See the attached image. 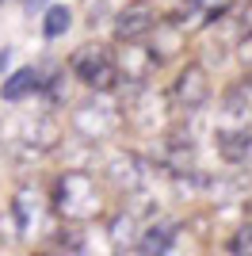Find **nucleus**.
Segmentation results:
<instances>
[{
  "instance_id": "nucleus-4",
  "label": "nucleus",
  "mask_w": 252,
  "mask_h": 256,
  "mask_svg": "<svg viewBox=\"0 0 252 256\" xmlns=\"http://www.w3.org/2000/svg\"><path fill=\"white\" fill-rule=\"evenodd\" d=\"M34 84H38V73H34V69H20V73H12L8 80H4V100H8V104H16V100L31 96Z\"/></svg>"
},
{
  "instance_id": "nucleus-7",
  "label": "nucleus",
  "mask_w": 252,
  "mask_h": 256,
  "mask_svg": "<svg viewBox=\"0 0 252 256\" xmlns=\"http://www.w3.org/2000/svg\"><path fill=\"white\" fill-rule=\"evenodd\" d=\"M233 248H237V252H244V248H252V234H248V230H244V234L237 237V241H233Z\"/></svg>"
},
{
  "instance_id": "nucleus-6",
  "label": "nucleus",
  "mask_w": 252,
  "mask_h": 256,
  "mask_svg": "<svg viewBox=\"0 0 252 256\" xmlns=\"http://www.w3.org/2000/svg\"><path fill=\"white\" fill-rule=\"evenodd\" d=\"M172 245V226H153L146 237H142V248L146 252H164Z\"/></svg>"
},
{
  "instance_id": "nucleus-2",
  "label": "nucleus",
  "mask_w": 252,
  "mask_h": 256,
  "mask_svg": "<svg viewBox=\"0 0 252 256\" xmlns=\"http://www.w3.org/2000/svg\"><path fill=\"white\" fill-rule=\"evenodd\" d=\"M149 27H153V12H149V8H126L122 16L115 20V34L126 38V42L138 38V34H146Z\"/></svg>"
},
{
  "instance_id": "nucleus-5",
  "label": "nucleus",
  "mask_w": 252,
  "mask_h": 256,
  "mask_svg": "<svg viewBox=\"0 0 252 256\" xmlns=\"http://www.w3.org/2000/svg\"><path fill=\"white\" fill-rule=\"evenodd\" d=\"M69 23H73L69 8H65V4H54V8H46V20H42V34H46V38H62V34L69 31Z\"/></svg>"
},
{
  "instance_id": "nucleus-1",
  "label": "nucleus",
  "mask_w": 252,
  "mask_h": 256,
  "mask_svg": "<svg viewBox=\"0 0 252 256\" xmlns=\"http://www.w3.org/2000/svg\"><path fill=\"white\" fill-rule=\"evenodd\" d=\"M73 73L80 76L84 84L100 88V92L115 84V62L107 58V50H96V46H88V50H80V54H76Z\"/></svg>"
},
{
  "instance_id": "nucleus-3",
  "label": "nucleus",
  "mask_w": 252,
  "mask_h": 256,
  "mask_svg": "<svg viewBox=\"0 0 252 256\" xmlns=\"http://www.w3.org/2000/svg\"><path fill=\"white\" fill-rule=\"evenodd\" d=\"M180 100L188 107H199L202 100H206V76H202V69H188V73L180 76Z\"/></svg>"
},
{
  "instance_id": "nucleus-8",
  "label": "nucleus",
  "mask_w": 252,
  "mask_h": 256,
  "mask_svg": "<svg viewBox=\"0 0 252 256\" xmlns=\"http://www.w3.org/2000/svg\"><path fill=\"white\" fill-rule=\"evenodd\" d=\"M8 62H12V50H8V46H4V50H0V73L8 69Z\"/></svg>"
},
{
  "instance_id": "nucleus-10",
  "label": "nucleus",
  "mask_w": 252,
  "mask_h": 256,
  "mask_svg": "<svg viewBox=\"0 0 252 256\" xmlns=\"http://www.w3.org/2000/svg\"><path fill=\"white\" fill-rule=\"evenodd\" d=\"M27 4H31V8H34V4H38V0H27Z\"/></svg>"
},
{
  "instance_id": "nucleus-9",
  "label": "nucleus",
  "mask_w": 252,
  "mask_h": 256,
  "mask_svg": "<svg viewBox=\"0 0 252 256\" xmlns=\"http://www.w3.org/2000/svg\"><path fill=\"white\" fill-rule=\"evenodd\" d=\"M206 4H210V12H222L226 4H230V0H206Z\"/></svg>"
}]
</instances>
